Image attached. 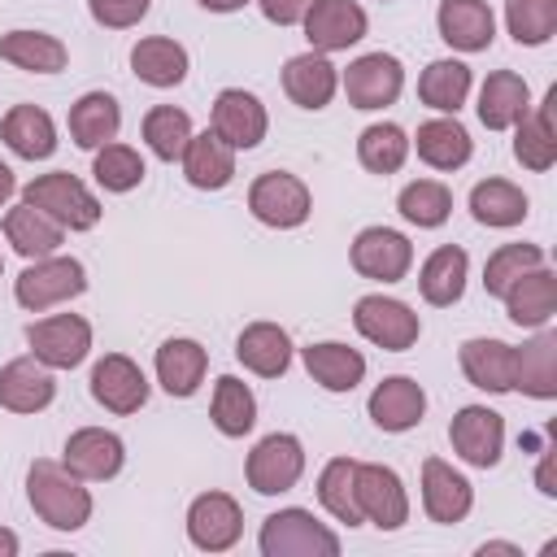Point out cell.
<instances>
[{"label": "cell", "mask_w": 557, "mask_h": 557, "mask_svg": "<svg viewBox=\"0 0 557 557\" xmlns=\"http://www.w3.org/2000/svg\"><path fill=\"white\" fill-rule=\"evenodd\" d=\"M26 500H30V509L52 531H78V527H87V518L96 509L91 492L83 487V479L70 474L61 461H48V457L30 461V470H26Z\"/></svg>", "instance_id": "cell-1"}, {"label": "cell", "mask_w": 557, "mask_h": 557, "mask_svg": "<svg viewBox=\"0 0 557 557\" xmlns=\"http://www.w3.org/2000/svg\"><path fill=\"white\" fill-rule=\"evenodd\" d=\"M22 200L35 205L39 213H48L61 231H91L100 222V200L96 191L70 174V170H52V174H35L26 187H22Z\"/></svg>", "instance_id": "cell-2"}, {"label": "cell", "mask_w": 557, "mask_h": 557, "mask_svg": "<svg viewBox=\"0 0 557 557\" xmlns=\"http://www.w3.org/2000/svg\"><path fill=\"white\" fill-rule=\"evenodd\" d=\"M257 548L261 557H339V535L309 509L287 505L261 522Z\"/></svg>", "instance_id": "cell-3"}, {"label": "cell", "mask_w": 557, "mask_h": 557, "mask_svg": "<svg viewBox=\"0 0 557 557\" xmlns=\"http://www.w3.org/2000/svg\"><path fill=\"white\" fill-rule=\"evenodd\" d=\"M87 292V270L78 257H39L30 261L17 278H13V300L26 309V313H48L52 305H65L74 296Z\"/></svg>", "instance_id": "cell-4"}, {"label": "cell", "mask_w": 557, "mask_h": 557, "mask_svg": "<svg viewBox=\"0 0 557 557\" xmlns=\"http://www.w3.org/2000/svg\"><path fill=\"white\" fill-rule=\"evenodd\" d=\"M352 326H357L361 339H370V344L383 348V352H405V348H413L418 335H422L418 313H413L405 300L383 296V292H370V296H361V300L352 305Z\"/></svg>", "instance_id": "cell-5"}, {"label": "cell", "mask_w": 557, "mask_h": 557, "mask_svg": "<svg viewBox=\"0 0 557 557\" xmlns=\"http://www.w3.org/2000/svg\"><path fill=\"white\" fill-rule=\"evenodd\" d=\"M305 474V444L292 431H274L257 440V448L244 461V479L257 496H283L300 483Z\"/></svg>", "instance_id": "cell-6"}, {"label": "cell", "mask_w": 557, "mask_h": 557, "mask_svg": "<svg viewBox=\"0 0 557 557\" xmlns=\"http://www.w3.org/2000/svg\"><path fill=\"white\" fill-rule=\"evenodd\" d=\"M248 209L257 222L274 226V231H292V226H305L309 213H313V196L309 187L287 174V170H265L252 178L248 187Z\"/></svg>", "instance_id": "cell-7"}, {"label": "cell", "mask_w": 557, "mask_h": 557, "mask_svg": "<svg viewBox=\"0 0 557 557\" xmlns=\"http://www.w3.org/2000/svg\"><path fill=\"white\" fill-rule=\"evenodd\" d=\"M339 87L348 96L352 109H387L400 100L405 91V65L392 57V52H366L357 61H348V70L339 74Z\"/></svg>", "instance_id": "cell-8"}, {"label": "cell", "mask_w": 557, "mask_h": 557, "mask_svg": "<svg viewBox=\"0 0 557 557\" xmlns=\"http://www.w3.org/2000/svg\"><path fill=\"white\" fill-rule=\"evenodd\" d=\"M26 344L48 370H74L91 352V322L78 313H52L26 326Z\"/></svg>", "instance_id": "cell-9"}, {"label": "cell", "mask_w": 557, "mask_h": 557, "mask_svg": "<svg viewBox=\"0 0 557 557\" xmlns=\"http://www.w3.org/2000/svg\"><path fill=\"white\" fill-rule=\"evenodd\" d=\"M352 483H357V509L366 522H374L379 531H396L409 522V492L392 466L357 461Z\"/></svg>", "instance_id": "cell-10"}, {"label": "cell", "mask_w": 557, "mask_h": 557, "mask_svg": "<svg viewBox=\"0 0 557 557\" xmlns=\"http://www.w3.org/2000/svg\"><path fill=\"white\" fill-rule=\"evenodd\" d=\"M300 26H305L309 48L331 57V52H348L352 44H361L370 30V17L357 0H313Z\"/></svg>", "instance_id": "cell-11"}, {"label": "cell", "mask_w": 557, "mask_h": 557, "mask_svg": "<svg viewBox=\"0 0 557 557\" xmlns=\"http://www.w3.org/2000/svg\"><path fill=\"white\" fill-rule=\"evenodd\" d=\"M348 261L361 278L400 283L413 265V244L392 226H366V231H357V239L348 248Z\"/></svg>", "instance_id": "cell-12"}, {"label": "cell", "mask_w": 557, "mask_h": 557, "mask_svg": "<svg viewBox=\"0 0 557 557\" xmlns=\"http://www.w3.org/2000/svg\"><path fill=\"white\" fill-rule=\"evenodd\" d=\"M448 444L466 466L487 470L505 453V418L496 409H487V405H466L448 422Z\"/></svg>", "instance_id": "cell-13"}, {"label": "cell", "mask_w": 557, "mask_h": 557, "mask_svg": "<svg viewBox=\"0 0 557 557\" xmlns=\"http://www.w3.org/2000/svg\"><path fill=\"white\" fill-rule=\"evenodd\" d=\"M244 535V509L226 492H200L187 505V540L200 553H226Z\"/></svg>", "instance_id": "cell-14"}, {"label": "cell", "mask_w": 557, "mask_h": 557, "mask_svg": "<svg viewBox=\"0 0 557 557\" xmlns=\"http://www.w3.org/2000/svg\"><path fill=\"white\" fill-rule=\"evenodd\" d=\"M209 131H213L218 139H226L235 152H239V148L248 152V148H257V144L265 139L270 113H265V104H261L252 91H244V87H222L218 100H213Z\"/></svg>", "instance_id": "cell-15"}, {"label": "cell", "mask_w": 557, "mask_h": 557, "mask_svg": "<svg viewBox=\"0 0 557 557\" xmlns=\"http://www.w3.org/2000/svg\"><path fill=\"white\" fill-rule=\"evenodd\" d=\"M122 461H126V444H122V435H113L104 426H78L61 448V466L70 474H78L83 483L113 479L122 470Z\"/></svg>", "instance_id": "cell-16"}, {"label": "cell", "mask_w": 557, "mask_h": 557, "mask_svg": "<svg viewBox=\"0 0 557 557\" xmlns=\"http://www.w3.org/2000/svg\"><path fill=\"white\" fill-rule=\"evenodd\" d=\"M474 509V487L461 470H453L444 457H426L422 461V513L440 527L461 522Z\"/></svg>", "instance_id": "cell-17"}, {"label": "cell", "mask_w": 557, "mask_h": 557, "mask_svg": "<svg viewBox=\"0 0 557 557\" xmlns=\"http://www.w3.org/2000/svg\"><path fill=\"white\" fill-rule=\"evenodd\" d=\"M366 413H370V422H374L379 431H387V435L413 431V426L422 422V413H426V392H422V383L409 379V374H387V379L370 392Z\"/></svg>", "instance_id": "cell-18"}, {"label": "cell", "mask_w": 557, "mask_h": 557, "mask_svg": "<svg viewBox=\"0 0 557 557\" xmlns=\"http://www.w3.org/2000/svg\"><path fill=\"white\" fill-rule=\"evenodd\" d=\"M91 396L109 413H135L148 400V379L126 352H104L91 366Z\"/></svg>", "instance_id": "cell-19"}, {"label": "cell", "mask_w": 557, "mask_h": 557, "mask_svg": "<svg viewBox=\"0 0 557 557\" xmlns=\"http://www.w3.org/2000/svg\"><path fill=\"white\" fill-rule=\"evenodd\" d=\"M57 396V379L52 370L30 352V357H13L0 366V409L9 413H39L48 409Z\"/></svg>", "instance_id": "cell-20"}, {"label": "cell", "mask_w": 557, "mask_h": 557, "mask_svg": "<svg viewBox=\"0 0 557 557\" xmlns=\"http://www.w3.org/2000/svg\"><path fill=\"white\" fill-rule=\"evenodd\" d=\"M440 39L457 52H487L496 39V13L487 0H440Z\"/></svg>", "instance_id": "cell-21"}, {"label": "cell", "mask_w": 557, "mask_h": 557, "mask_svg": "<svg viewBox=\"0 0 557 557\" xmlns=\"http://www.w3.org/2000/svg\"><path fill=\"white\" fill-rule=\"evenodd\" d=\"M513 392L531 400L557 396V331L540 326L527 344H513Z\"/></svg>", "instance_id": "cell-22"}, {"label": "cell", "mask_w": 557, "mask_h": 557, "mask_svg": "<svg viewBox=\"0 0 557 557\" xmlns=\"http://www.w3.org/2000/svg\"><path fill=\"white\" fill-rule=\"evenodd\" d=\"M283 91H287V100L292 104H300V109H326L331 104V96L339 91V70L331 65V57L326 52H296V57H287V65H283Z\"/></svg>", "instance_id": "cell-23"}, {"label": "cell", "mask_w": 557, "mask_h": 557, "mask_svg": "<svg viewBox=\"0 0 557 557\" xmlns=\"http://www.w3.org/2000/svg\"><path fill=\"white\" fill-rule=\"evenodd\" d=\"M500 300H505V313H509L513 326L540 331V326H548L553 313H557V274H553L548 261H544V265L527 270L518 283H509V292H505Z\"/></svg>", "instance_id": "cell-24"}, {"label": "cell", "mask_w": 557, "mask_h": 557, "mask_svg": "<svg viewBox=\"0 0 557 557\" xmlns=\"http://www.w3.org/2000/svg\"><path fill=\"white\" fill-rule=\"evenodd\" d=\"M152 366H157V383H161L170 396L187 400V396H196V392H200V383H205L209 352H205V344H200V339L174 335V339H165V344L157 348Z\"/></svg>", "instance_id": "cell-25"}, {"label": "cell", "mask_w": 557, "mask_h": 557, "mask_svg": "<svg viewBox=\"0 0 557 557\" xmlns=\"http://www.w3.org/2000/svg\"><path fill=\"white\" fill-rule=\"evenodd\" d=\"M457 361H461V374L479 392H492V396L513 392V344L492 339V335H474L461 344Z\"/></svg>", "instance_id": "cell-26"}, {"label": "cell", "mask_w": 557, "mask_h": 557, "mask_svg": "<svg viewBox=\"0 0 557 557\" xmlns=\"http://www.w3.org/2000/svg\"><path fill=\"white\" fill-rule=\"evenodd\" d=\"M553 104H557V91H548L540 104L527 109V117H518L509 131H513V157L522 170H553L557 161V135H553Z\"/></svg>", "instance_id": "cell-27"}, {"label": "cell", "mask_w": 557, "mask_h": 557, "mask_svg": "<svg viewBox=\"0 0 557 557\" xmlns=\"http://www.w3.org/2000/svg\"><path fill=\"white\" fill-rule=\"evenodd\" d=\"M0 139L22 161H48L57 152V122L39 104H13L0 122Z\"/></svg>", "instance_id": "cell-28"}, {"label": "cell", "mask_w": 557, "mask_h": 557, "mask_svg": "<svg viewBox=\"0 0 557 557\" xmlns=\"http://www.w3.org/2000/svg\"><path fill=\"white\" fill-rule=\"evenodd\" d=\"M409 148H418V157L431 170H461L470 161V152H474V139L457 122V113H440V117H431V122L418 126V135L409 139Z\"/></svg>", "instance_id": "cell-29"}, {"label": "cell", "mask_w": 557, "mask_h": 557, "mask_svg": "<svg viewBox=\"0 0 557 557\" xmlns=\"http://www.w3.org/2000/svg\"><path fill=\"white\" fill-rule=\"evenodd\" d=\"M178 161H183V178L196 191H222L235 178V148L226 139H218L213 131L191 135Z\"/></svg>", "instance_id": "cell-30"}, {"label": "cell", "mask_w": 557, "mask_h": 557, "mask_svg": "<svg viewBox=\"0 0 557 557\" xmlns=\"http://www.w3.org/2000/svg\"><path fill=\"white\" fill-rule=\"evenodd\" d=\"M235 357L257 379H278L292 366V335L278 322H248L235 339Z\"/></svg>", "instance_id": "cell-31"}, {"label": "cell", "mask_w": 557, "mask_h": 557, "mask_svg": "<svg viewBox=\"0 0 557 557\" xmlns=\"http://www.w3.org/2000/svg\"><path fill=\"white\" fill-rule=\"evenodd\" d=\"M531 109V87L513 70H492L479 87V122L487 131H509Z\"/></svg>", "instance_id": "cell-32"}, {"label": "cell", "mask_w": 557, "mask_h": 557, "mask_svg": "<svg viewBox=\"0 0 557 557\" xmlns=\"http://www.w3.org/2000/svg\"><path fill=\"white\" fill-rule=\"evenodd\" d=\"M466 274H470V257H466V248H461V244H440V248L422 261V270H418V292H422L426 305L448 309V305L461 300V292H466Z\"/></svg>", "instance_id": "cell-33"}, {"label": "cell", "mask_w": 557, "mask_h": 557, "mask_svg": "<svg viewBox=\"0 0 557 557\" xmlns=\"http://www.w3.org/2000/svg\"><path fill=\"white\" fill-rule=\"evenodd\" d=\"M300 361L322 392H352L366 379V357L339 339H322V344L300 348Z\"/></svg>", "instance_id": "cell-34"}, {"label": "cell", "mask_w": 557, "mask_h": 557, "mask_svg": "<svg viewBox=\"0 0 557 557\" xmlns=\"http://www.w3.org/2000/svg\"><path fill=\"white\" fill-rule=\"evenodd\" d=\"M131 70H135L139 83L165 91V87H178V83L187 78L191 61H187V48H183L178 39H170V35H148V39H139V44L131 48Z\"/></svg>", "instance_id": "cell-35"}, {"label": "cell", "mask_w": 557, "mask_h": 557, "mask_svg": "<svg viewBox=\"0 0 557 557\" xmlns=\"http://www.w3.org/2000/svg\"><path fill=\"white\" fill-rule=\"evenodd\" d=\"M117 131H122V109L109 91H87L70 104V139L78 148L96 152L100 144L117 139Z\"/></svg>", "instance_id": "cell-36"}, {"label": "cell", "mask_w": 557, "mask_h": 557, "mask_svg": "<svg viewBox=\"0 0 557 557\" xmlns=\"http://www.w3.org/2000/svg\"><path fill=\"white\" fill-rule=\"evenodd\" d=\"M527 191L509 178H483L470 187V213L479 226H496V231H509V226H522L527 218Z\"/></svg>", "instance_id": "cell-37"}, {"label": "cell", "mask_w": 557, "mask_h": 557, "mask_svg": "<svg viewBox=\"0 0 557 557\" xmlns=\"http://www.w3.org/2000/svg\"><path fill=\"white\" fill-rule=\"evenodd\" d=\"M4 239L13 244V252H22L26 261H39V257H52L61 244H65V231L48 218V213H39L35 205H17V209H9L4 213Z\"/></svg>", "instance_id": "cell-38"}, {"label": "cell", "mask_w": 557, "mask_h": 557, "mask_svg": "<svg viewBox=\"0 0 557 557\" xmlns=\"http://www.w3.org/2000/svg\"><path fill=\"white\" fill-rule=\"evenodd\" d=\"M0 61L30 70V74H57L70 61V48L48 30H9L0 35Z\"/></svg>", "instance_id": "cell-39"}, {"label": "cell", "mask_w": 557, "mask_h": 557, "mask_svg": "<svg viewBox=\"0 0 557 557\" xmlns=\"http://www.w3.org/2000/svg\"><path fill=\"white\" fill-rule=\"evenodd\" d=\"M470 65L457 57H440L418 74V100L435 113H457L470 96Z\"/></svg>", "instance_id": "cell-40"}, {"label": "cell", "mask_w": 557, "mask_h": 557, "mask_svg": "<svg viewBox=\"0 0 557 557\" xmlns=\"http://www.w3.org/2000/svg\"><path fill=\"white\" fill-rule=\"evenodd\" d=\"M209 418L213 426L226 435V440H244L252 426H257V396L244 379L235 374H222L213 383V400H209Z\"/></svg>", "instance_id": "cell-41"}, {"label": "cell", "mask_w": 557, "mask_h": 557, "mask_svg": "<svg viewBox=\"0 0 557 557\" xmlns=\"http://www.w3.org/2000/svg\"><path fill=\"white\" fill-rule=\"evenodd\" d=\"M396 209H400V218L413 222L418 231H435V226H444L448 213H453V191H448L440 178H413V183L400 187Z\"/></svg>", "instance_id": "cell-42"}, {"label": "cell", "mask_w": 557, "mask_h": 557, "mask_svg": "<svg viewBox=\"0 0 557 557\" xmlns=\"http://www.w3.org/2000/svg\"><path fill=\"white\" fill-rule=\"evenodd\" d=\"M352 474H357V461H352V457H331V461L322 466V474H318V500H322V509H326L335 522L361 527L366 518H361V509H357V483H352Z\"/></svg>", "instance_id": "cell-43"}, {"label": "cell", "mask_w": 557, "mask_h": 557, "mask_svg": "<svg viewBox=\"0 0 557 557\" xmlns=\"http://www.w3.org/2000/svg\"><path fill=\"white\" fill-rule=\"evenodd\" d=\"M357 161L370 174H396L409 161V135H405V126H396V122L366 126L361 139H357Z\"/></svg>", "instance_id": "cell-44"}, {"label": "cell", "mask_w": 557, "mask_h": 557, "mask_svg": "<svg viewBox=\"0 0 557 557\" xmlns=\"http://www.w3.org/2000/svg\"><path fill=\"white\" fill-rule=\"evenodd\" d=\"M139 131H144V144L152 148L157 161H178L183 148H187V139L196 135L191 131V117L183 109H174V104H152L144 113V126Z\"/></svg>", "instance_id": "cell-45"}, {"label": "cell", "mask_w": 557, "mask_h": 557, "mask_svg": "<svg viewBox=\"0 0 557 557\" xmlns=\"http://www.w3.org/2000/svg\"><path fill=\"white\" fill-rule=\"evenodd\" d=\"M91 174H96V183L104 187V191H135L139 183H144V157L131 148V144H117V139H109V144H100L96 148V157H91Z\"/></svg>", "instance_id": "cell-46"}, {"label": "cell", "mask_w": 557, "mask_h": 557, "mask_svg": "<svg viewBox=\"0 0 557 557\" xmlns=\"http://www.w3.org/2000/svg\"><path fill=\"white\" fill-rule=\"evenodd\" d=\"M544 261H548V257H544L540 244H500V248L487 257V265H483V287H487V296H505L509 283H518L527 270H535V265H544Z\"/></svg>", "instance_id": "cell-47"}, {"label": "cell", "mask_w": 557, "mask_h": 557, "mask_svg": "<svg viewBox=\"0 0 557 557\" xmlns=\"http://www.w3.org/2000/svg\"><path fill=\"white\" fill-rule=\"evenodd\" d=\"M505 26L518 44L540 48L557 30V0H505Z\"/></svg>", "instance_id": "cell-48"}, {"label": "cell", "mask_w": 557, "mask_h": 557, "mask_svg": "<svg viewBox=\"0 0 557 557\" xmlns=\"http://www.w3.org/2000/svg\"><path fill=\"white\" fill-rule=\"evenodd\" d=\"M148 9H152V0H87L91 22L104 30H131L148 17Z\"/></svg>", "instance_id": "cell-49"}, {"label": "cell", "mask_w": 557, "mask_h": 557, "mask_svg": "<svg viewBox=\"0 0 557 557\" xmlns=\"http://www.w3.org/2000/svg\"><path fill=\"white\" fill-rule=\"evenodd\" d=\"M309 4H313V0H257L261 17L274 22V26H296V22L309 13Z\"/></svg>", "instance_id": "cell-50"}, {"label": "cell", "mask_w": 557, "mask_h": 557, "mask_svg": "<svg viewBox=\"0 0 557 557\" xmlns=\"http://www.w3.org/2000/svg\"><path fill=\"white\" fill-rule=\"evenodd\" d=\"M535 487H540L544 496H557V483H553V453H544V457H540V470H535Z\"/></svg>", "instance_id": "cell-51"}, {"label": "cell", "mask_w": 557, "mask_h": 557, "mask_svg": "<svg viewBox=\"0 0 557 557\" xmlns=\"http://www.w3.org/2000/svg\"><path fill=\"white\" fill-rule=\"evenodd\" d=\"M200 9H209V13H235V9H244L248 0H196Z\"/></svg>", "instance_id": "cell-52"}, {"label": "cell", "mask_w": 557, "mask_h": 557, "mask_svg": "<svg viewBox=\"0 0 557 557\" xmlns=\"http://www.w3.org/2000/svg\"><path fill=\"white\" fill-rule=\"evenodd\" d=\"M487 553H509V557H518L522 548H518V544H505V540H487V544H479V557H487Z\"/></svg>", "instance_id": "cell-53"}, {"label": "cell", "mask_w": 557, "mask_h": 557, "mask_svg": "<svg viewBox=\"0 0 557 557\" xmlns=\"http://www.w3.org/2000/svg\"><path fill=\"white\" fill-rule=\"evenodd\" d=\"M13 191H17V178H13V170H9L4 161H0V205H4V200H9Z\"/></svg>", "instance_id": "cell-54"}, {"label": "cell", "mask_w": 557, "mask_h": 557, "mask_svg": "<svg viewBox=\"0 0 557 557\" xmlns=\"http://www.w3.org/2000/svg\"><path fill=\"white\" fill-rule=\"evenodd\" d=\"M0 557H17V535L9 527H0Z\"/></svg>", "instance_id": "cell-55"}, {"label": "cell", "mask_w": 557, "mask_h": 557, "mask_svg": "<svg viewBox=\"0 0 557 557\" xmlns=\"http://www.w3.org/2000/svg\"><path fill=\"white\" fill-rule=\"evenodd\" d=\"M0 274H4V257H0Z\"/></svg>", "instance_id": "cell-56"}]
</instances>
